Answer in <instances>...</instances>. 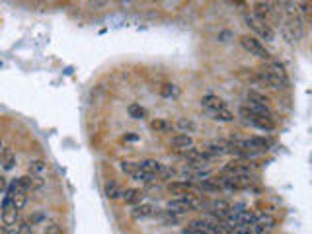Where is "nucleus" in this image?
<instances>
[{"label": "nucleus", "mask_w": 312, "mask_h": 234, "mask_svg": "<svg viewBox=\"0 0 312 234\" xmlns=\"http://www.w3.org/2000/svg\"><path fill=\"white\" fill-rule=\"evenodd\" d=\"M258 78H260V82L265 84V86L269 88H285L287 84V76H285V71H283V66L281 64H277V62H269L267 66H263L258 71Z\"/></svg>", "instance_id": "nucleus-1"}, {"label": "nucleus", "mask_w": 312, "mask_h": 234, "mask_svg": "<svg viewBox=\"0 0 312 234\" xmlns=\"http://www.w3.org/2000/svg\"><path fill=\"white\" fill-rule=\"evenodd\" d=\"M246 24H248L250 29H254L265 41H275V31L267 20H263V18H260V16H256V14L252 12V14H246Z\"/></svg>", "instance_id": "nucleus-2"}, {"label": "nucleus", "mask_w": 312, "mask_h": 234, "mask_svg": "<svg viewBox=\"0 0 312 234\" xmlns=\"http://www.w3.org/2000/svg\"><path fill=\"white\" fill-rule=\"evenodd\" d=\"M240 45L248 51L250 55H254V57H258V59H265V61L269 59V51L265 49V45H263L258 37L242 36L240 37Z\"/></svg>", "instance_id": "nucleus-3"}, {"label": "nucleus", "mask_w": 312, "mask_h": 234, "mask_svg": "<svg viewBox=\"0 0 312 234\" xmlns=\"http://www.w3.org/2000/svg\"><path fill=\"white\" fill-rule=\"evenodd\" d=\"M240 113V117L250 123L252 127H258V129H262V131H273L275 129V123H273V117H260V115H252L248 111L244 110H238Z\"/></svg>", "instance_id": "nucleus-4"}, {"label": "nucleus", "mask_w": 312, "mask_h": 234, "mask_svg": "<svg viewBox=\"0 0 312 234\" xmlns=\"http://www.w3.org/2000/svg\"><path fill=\"white\" fill-rule=\"evenodd\" d=\"M207 209L213 217L219 219V222H225L230 217V203H226L225 199H215L211 203H207Z\"/></svg>", "instance_id": "nucleus-5"}, {"label": "nucleus", "mask_w": 312, "mask_h": 234, "mask_svg": "<svg viewBox=\"0 0 312 234\" xmlns=\"http://www.w3.org/2000/svg\"><path fill=\"white\" fill-rule=\"evenodd\" d=\"M18 217H20V211L14 207L12 199L6 195L2 201V222H4V226H14L18 222Z\"/></svg>", "instance_id": "nucleus-6"}, {"label": "nucleus", "mask_w": 312, "mask_h": 234, "mask_svg": "<svg viewBox=\"0 0 312 234\" xmlns=\"http://www.w3.org/2000/svg\"><path fill=\"white\" fill-rule=\"evenodd\" d=\"M225 176V174H223ZM252 176L242 174V176H225V187L226 189H246L252 185Z\"/></svg>", "instance_id": "nucleus-7"}, {"label": "nucleus", "mask_w": 312, "mask_h": 234, "mask_svg": "<svg viewBox=\"0 0 312 234\" xmlns=\"http://www.w3.org/2000/svg\"><path fill=\"white\" fill-rule=\"evenodd\" d=\"M252 166L246 160H232L223 166V174L225 176H242V174H250Z\"/></svg>", "instance_id": "nucleus-8"}, {"label": "nucleus", "mask_w": 312, "mask_h": 234, "mask_svg": "<svg viewBox=\"0 0 312 234\" xmlns=\"http://www.w3.org/2000/svg\"><path fill=\"white\" fill-rule=\"evenodd\" d=\"M158 211L154 205H150V203H138L133 207L131 211V217L135 219V221H141V219H149V217H156L158 215Z\"/></svg>", "instance_id": "nucleus-9"}, {"label": "nucleus", "mask_w": 312, "mask_h": 234, "mask_svg": "<svg viewBox=\"0 0 312 234\" xmlns=\"http://www.w3.org/2000/svg\"><path fill=\"white\" fill-rule=\"evenodd\" d=\"M273 226H275V219L271 215H258V217H256V222L252 224L254 234H265L267 230H271Z\"/></svg>", "instance_id": "nucleus-10"}, {"label": "nucleus", "mask_w": 312, "mask_h": 234, "mask_svg": "<svg viewBox=\"0 0 312 234\" xmlns=\"http://www.w3.org/2000/svg\"><path fill=\"white\" fill-rule=\"evenodd\" d=\"M138 166H141V170L145 174H149V176H158V174L162 172V164L158 160H152V158H147V160H143V162H138Z\"/></svg>", "instance_id": "nucleus-11"}, {"label": "nucleus", "mask_w": 312, "mask_h": 234, "mask_svg": "<svg viewBox=\"0 0 312 234\" xmlns=\"http://www.w3.org/2000/svg\"><path fill=\"white\" fill-rule=\"evenodd\" d=\"M191 187H193V182H191V180H178V182H170V184H168V191L178 193V195H184V193H187Z\"/></svg>", "instance_id": "nucleus-12"}, {"label": "nucleus", "mask_w": 312, "mask_h": 234, "mask_svg": "<svg viewBox=\"0 0 312 234\" xmlns=\"http://www.w3.org/2000/svg\"><path fill=\"white\" fill-rule=\"evenodd\" d=\"M209 115H211V119H215V121H223V123H230V121H234V115H232V111L226 110L225 108H219V110H211L207 111Z\"/></svg>", "instance_id": "nucleus-13"}, {"label": "nucleus", "mask_w": 312, "mask_h": 234, "mask_svg": "<svg viewBox=\"0 0 312 234\" xmlns=\"http://www.w3.org/2000/svg\"><path fill=\"white\" fill-rule=\"evenodd\" d=\"M127 205H138L143 201V191L141 189H135V187H129V189H123V195H121Z\"/></svg>", "instance_id": "nucleus-14"}, {"label": "nucleus", "mask_w": 312, "mask_h": 234, "mask_svg": "<svg viewBox=\"0 0 312 234\" xmlns=\"http://www.w3.org/2000/svg\"><path fill=\"white\" fill-rule=\"evenodd\" d=\"M14 164H16V154L12 152V148H4L0 152V166L4 170H12Z\"/></svg>", "instance_id": "nucleus-15"}, {"label": "nucleus", "mask_w": 312, "mask_h": 234, "mask_svg": "<svg viewBox=\"0 0 312 234\" xmlns=\"http://www.w3.org/2000/svg\"><path fill=\"white\" fill-rule=\"evenodd\" d=\"M150 129L156 131V133H172L174 131V125L168 119H152L150 121Z\"/></svg>", "instance_id": "nucleus-16"}, {"label": "nucleus", "mask_w": 312, "mask_h": 234, "mask_svg": "<svg viewBox=\"0 0 312 234\" xmlns=\"http://www.w3.org/2000/svg\"><path fill=\"white\" fill-rule=\"evenodd\" d=\"M193 145V139L187 135V133H180V135H174L172 137V147L174 148H182V150H186Z\"/></svg>", "instance_id": "nucleus-17"}, {"label": "nucleus", "mask_w": 312, "mask_h": 234, "mask_svg": "<svg viewBox=\"0 0 312 234\" xmlns=\"http://www.w3.org/2000/svg\"><path fill=\"white\" fill-rule=\"evenodd\" d=\"M201 106L205 111H211V110H219V108H225V102L217 96H205L201 99Z\"/></svg>", "instance_id": "nucleus-18"}, {"label": "nucleus", "mask_w": 312, "mask_h": 234, "mask_svg": "<svg viewBox=\"0 0 312 234\" xmlns=\"http://www.w3.org/2000/svg\"><path fill=\"white\" fill-rule=\"evenodd\" d=\"M121 195H123V187L117 182H110L106 185V197L108 199H121Z\"/></svg>", "instance_id": "nucleus-19"}, {"label": "nucleus", "mask_w": 312, "mask_h": 234, "mask_svg": "<svg viewBox=\"0 0 312 234\" xmlns=\"http://www.w3.org/2000/svg\"><path fill=\"white\" fill-rule=\"evenodd\" d=\"M127 113H129V117H133V119H145V117H147V110H145L141 104H129Z\"/></svg>", "instance_id": "nucleus-20"}, {"label": "nucleus", "mask_w": 312, "mask_h": 234, "mask_svg": "<svg viewBox=\"0 0 312 234\" xmlns=\"http://www.w3.org/2000/svg\"><path fill=\"white\" fill-rule=\"evenodd\" d=\"M248 99L250 102H256V104H263V106H269V98L263 96L256 90H248Z\"/></svg>", "instance_id": "nucleus-21"}, {"label": "nucleus", "mask_w": 312, "mask_h": 234, "mask_svg": "<svg viewBox=\"0 0 312 234\" xmlns=\"http://www.w3.org/2000/svg\"><path fill=\"white\" fill-rule=\"evenodd\" d=\"M12 203H14V207L18 211H22L25 207V203H27V193H16V195H12Z\"/></svg>", "instance_id": "nucleus-22"}, {"label": "nucleus", "mask_w": 312, "mask_h": 234, "mask_svg": "<svg viewBox=\"0 0 312 234\" xmlns=\"http://www.w3.org/2000/svg\"><path fill=\"white\" fill-rule=\"evenodd\" d=\"M121 170L129 176H133L138 170V162H121Z\"/></svg>", "instance_id": "nucleus-23"}, {"label": "nucleus", "mask_w": 312, "mask_h": 234, "mask_svg": "<svg viewBox=\"0 0 312 234\" xmlns=\"http://www.w3.org/2000/svg\"><path fill=\"white\" fill-rule=\"evenodd\" d=\"M45 170V162L43 160H31L29 162V172L31 174H41Z\"/></svg>", "instance_id": "nucleus-24"}, {"label": "nucleus", "mask_w": 312, "mask_h": 234, "mask_svg": "<svg viewBox=\"0 0 312 234\" xmlns=\"http://www.w3.org/2000/svg\"><path fill=\"white\" fill-rule=\"evenodd\" d=\"M178 127H180L184 133H187V131H195V123H193V121H189V119H184V117L178 121Z\"/></svg>", "instance_id": "nucleus-25"}, {"label": "nucleus", "mask_w": 312, "mask_h": 234, "mask_svg": "<svg viewBox=\"0 0 312 234\" xmlns=\"http://www.w3.org/2000/svg\"><path fill=\"white\" fill-rule=\"evenodd\" d=\"M258 2H262V4H265V6H269V8L275 10V12H281V2H279V0H258Z\"/></svg>", "instance_id": "nucleus-26"}, {"label": "nucleus", "mask_w": 312, "mask_h": 234, "mask_svg": "<svg viewBox=\"0 0 312 234\" xmlns=\"http://www.w3.org/2000/svg\"><path fill=\"white\" fill-rule=\"evenodd\" d=\"M45 234H62V228L59 224L53 222V224H47V226H45Z\"/></svg>", "instance_id": "nucleus-27"}, {"label": "nucleus", "mask_w": 312, "mask_h": 234, "mask_svg": "<svg viewBox=\"0 0 312 234\" xmlns=\"http://www.w3.org/2000/svg\"><path fill=\"white\" fill-rule=\"evenodd\" d=\"M16 234H33V228L27 222H24V224H20V228L16 230Z\"/></svg>", "instance_id": "nucleus-28"}, {"label": "nucleus", "mask_w": 312, "mask_h": 234, "mask_svg": "<svg viewBox=\"0 0 312 234\" xmlns=\"http://www.w3.org/2000/svg\"><path fill=\"white\" fill-rule=\"evenodd\" d=\"M8 189V180L4 176H0V193H4Z\"/></svg>", "instance_id": "nucleus-29"}, {"label": "nucleus", "mask_w": 312, "mask_h": 234, "mask_svg": "<svg viewBox=\"0 0 312 234\" xmlns=\"http://www.w3.org/2000/svg\"><path fill=\"white\" fill-rule=\"evenodd\" d=\"M184 234H209V232H205V230H199V228H189V226H187L186 230H184Z\"/></svg>", "instance_id": "nucleus-30"}, {"label": "nucleus", "mask_w": 312, "mask_h": 234, "mask_svg": "<svg viewBox=\"0 0 312 234\" xmlns=\"http://www.w3.org/2000/svg\"><path fill=\"white\" fill-rule=\"evenodd\" d=\"M0 234H8V226H0Z\"/></svg>", "instance_id": "nucleus-31"}, {"label": "nucleus", "mask_w": 312, "mask_h": 234, "mask_svg": "<svg viewBox=\"0 0 312 234\" xmlns=\"http://www.w3.org/2000/svg\"><path fill=\"white\" fill-rule=\"evenodd\" d=\"M230 2H234V4H244V0H230Z\"/></svg>", "instance_id": "nucleus-32"}, {"label": "nucleus", "mask_w": 312, "mask_h": 234, "mask_svg": "<svg viewBox=\"0 0 312 234\" xmlns=\"http://www.w3.org/2000/svg\"><path fill=\"white\" fill-rule=\"evenodd\" d=\"M2 150H4V145H2V139H0V152H2Z\"/></svg>", "instance_id": "nucleus-33"}]
</instances>
